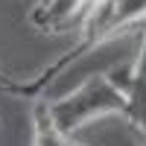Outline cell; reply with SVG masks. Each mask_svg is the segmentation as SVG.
I'll list each match as a JSON object with an SVG mask.
<instances>
[{
  "mask_svg": "<svg viewBox=\"0 0 146 146\" xmlns=\"http://www.w3.org/2000/svg\"><path fill=\"white\" fill-rule=\"evenodd\" d=\"M135 131V137H137V146H146V126L143 129H131Z\"/></svg>",
  "mask_w": 146,
  "mask_h": 146,
  "instance_id": "cell-6",
  "label": "cell"
},
{
  "mask_svg": "<svg viewBox=\"0 0 146 146\" xmlns=\"http://www.w3.org/2000/svg\"><path fill=\"white\" fill-rule=\"evenodd\" d=\"M143 18H146V0H94L85 15L79 41L96 50Z\"/></svg>",
  "mask_w": 146,
  "mask_h": 146,
  "instance_id": "cell-2",
  "label": "cell"
},
{
  "mask_svg": "<svg viewBox=\"0 0 146 146\" xmlns=\"http://www.w3.org/2000/svg\"><path fill=\"white\" fill-rule=\"evenodd\" d=\"M126 123L131 129L146 126V29H143V44L140 53L131 64V88H129V117Z\"/></svg>",
  "mask_w": 146,
  "mask_h": 146,
  "instance_id": "cell-4",
  "label": "cell"
},
{
  "mask_svg": "<svg viewBox=\"0 0 146 146\" xmlns=\"http://www.w3.org/2000/svg\"><path fill=\"white\" fill-rule=\"evenodd\" d=\"M70 146H85V143H73V140H70Z\"/></svg>",
  "mask_w": 146,
  "mask_h": 146,
  "instance_id": "cell-7",
  "label": "cell"
},
{
  "mask_svg": "<svg viewBox=\"0 0 146 146\" xmlns=\"http://www.w3.org/2000/svg\"><path fill=\"white\" fill-rule=\"evenodd\" d=\"M0 129H3V117H0Z\"/></svg>",
  "mask_w": 146,
  "mask_h": 146,
  "instance_id": "cell-8",
  "label": "cell"
},
{
  "mask_svg": "<svg viewBox=\"0 0 146 146\" xmlns=\"http://www.w3.org/2000/svg\"><path fill=\"white\" fill-rule=\"evenodd\" d=\"M32 146H70V137L56 126L47 100L32 102Z\"/></svg>",
  "mask_w": 146,
  "mask_h": 146,
  "instance_id": "cell-5",
  "label": "cell"
},
{
  "mask_svg": "<svg viewBox=\"0 0 146 146\" xmlns=\"http://www.w3.org/2000/svg\"><path fill=\"white\" fill-rule=\"evenodd\" d=\"M50 114L56 120V126L70 137L79 126L91 123L94 117H102V114L129 117V96L108 79V73H100V76L85 79L76 91L64 94L62 100H53Z\"/></svg>",
  "mask_w": 146,
  "mask_h": 146,
  "instance_id": "cell-1",
  "label": "cell"
},
{
  "mask_svg": "<svg viewBox=\"0 0 146 146\" xmlns=\"http://www.w3.org/2000/svg\"><path fill=\"white\" fill-rule=\"evenodd\" d=\"M88 0H41L38 6L29 12V23L41 32H62L64 23L85 9Z\"/></svg>",
  "mask_w": 146,
  "mask_h": 146,
  "instance_id": "cell-3",
  "label": "cell"
}]
</instances>
